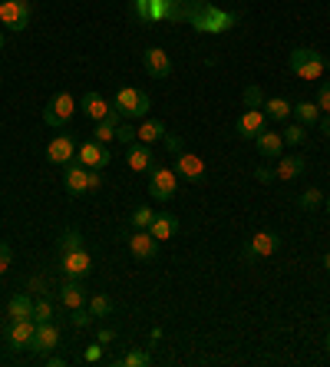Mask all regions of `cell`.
<instances>
[{"label": "cell", "mask_w": 330, "mask_h": 367, "mask_svg": "<svg viewBox=\"0 0 330 367\" xmlns=\"http://www.w3.org/2000/svg\"><path fill=\"white\" fill-rule=\"evenodd\" d=\"M63 186L70 195H83V192H96L102 186V176L100 169H86V165H79L77 159L70 165H63Z\"/></svg>", "instance_id": "1"}, {"label": "cell", "mask_w": 330, "mask_h": 367, "mask_svg": "<svg viewBox=\"0 0 330 367\" xmlns=\"http://www.w3.org/2000/svg\"><path fill=\"white\" fill-rule=\"evenodd\" d=\"M288 66H291V73H297L301 80H320L324 70H330V60H324V57H320L317 50H311V47H297V50H291Z\"/></svg>", "instance_id": "2"}, {"label": "cell", "mask_w": 330, "mask_h": 367, "mask_svg": "<svg viewBox=\"0 0 330 367\" xmlns=\"http://www.w3.org/2000/svg\"><path fill=\"white\" fill-rule=\"evenodd\" d=\"M113 106L119 110L123 119H139V116L149 113L152 103H149V93H142V89H136V87H123L119 93H116Z\"/></svg>", "instance_id": "3"}, {"label": "cell", "mask_w": 330, "mask_h": 367, "mask_svg": "<svg viewBox=\"0 0 330 367\" xmlns=\"http://www.w3.org/2000/svg\"><path fill=\"white\" fill-rule=\"evenodd\" d=\"M178 192V172L175 169H168V165H152L149 169V195L159 199V202H168V199H175Z\"/></svg>", "instance_id": "4"}, {"label": "cell", "mask_w": 330, "mask_h": 367, "mask_svg": "<svg viewBox=\"0 0 330 367\" xmlns=\"http://www.w3.org/2000/svg\"><path fill=\"white\" fill-rule=\"evenodd\" d=\"M73 113H77V100H73V93L60 89V93L47 103V110H43V123L53 126V129H60V126H66V123L73 119Z\"/></svg>", "instance_id": "5"}, {"label": "cell", "mask_w": 330, "mask_h": 367, "mask_svg": "<svg viewBox=\"0 0 330 367\" xmlns=\"http://www.w3.org/2000/svg\"><path fill=\"white\" fill-rule=\"evenodd\" d=\"M33 17V3L30 0H0V24L10 27V30H26Z\"/></svg>", "instance_id": "6"}, {"label": "cell", "mask_w": 330, "mask_h": 367, "mask_svg": "<svg viewBox=\"0 0 330 367\" xmlns=\"http://www.w3.org/2000/svg\"><path fill=\"white\" fill-rule=\"evenodd\" d=\"M77 163L86 165V169H106V165L113 163V152L106 149L102 142L86 140L83 146H77Z\"/></svg>", "instance_id": "7"}, {"label": "cell", "mask_w": 330, "mask_h": 367, "mask_svg": "<svg viewBox=\"0 0 330 367\" xmlns=\"http://www.w3.org/2000/svg\"><path fill=\"white\" fill-rule=\"evenodd\" d=\"M129 252H132V258H139V262H152L155 255H159V239H152L149 228H136L129 235Z\"/></svg>", "instance_id": "8"}, {"label": "cell", "mask_w": 330, "mask_h": 367, "mask_svg": "<svg viewBox=\"0 0 330 367\" xmlns=\"http://www.w3.org/2000/svg\"><path fill=\"white\" fill-rule=\"evenodd\" d=\"M278 248H281V239L274 232H258L242 255H244V262H251V258H271Z\"/></svg>", "instance_id": "9"}, {"label": "cell", "mask_w": 330, "mask_h": 367, "mask_svg": "<svg viewBox=\"0 0 330 367\" xmlns=\"http://www.w3.org/2000/svg\"><path fill=\"white\" fill-rule=\"evenodd\" d=\"M235 129H238V136H242V140H258V136L267 129V116L261 113V110H244V113L238 116Z\"/></svg>", "instance_id": "10"}, {"label": "cell", "mask_w": 330, "mask_h": 367, "mask_svg": "<svg viewBox=\"0 0 330 367\" xmlns=\"http://www.w3.org/2000/svg\"><path fill=\"white\" fill-rule=\"evenodd\" d=\"M60 262H63V275L66 278H86L89 271H93V258H89L86 248H77V252L70 255H60Z\"/></svg>", "instance_id": "11"}, {"label": "cell", "mask_w": 330, "mask_h": 367, "mask_svg": "<svg viewBox=\"0 0 330 367\" xmlns=\"http://www.w3.org/2000/svg\"><path fill=\"white\" fill-rule=\"evenodd\" d=\"M175 172L189 182H202L205 179V159L195 152H178L175 156Z\"/></svg>", "instance_id": "12"}, {"label": "cell", "mask_w": 330, "mask_h": 367, "mask_svg": "<svg viewBox=\"0 0 330 367\" xmlns=\"http://www.w3.org/2000/svg\"><path fill=\"white\" fill-rule=\"evenodd\" d=\"M33 334H37V321H10L7 328V344L13 351H24L33 344Z\"/></svg>", "instance_id": "13"}, {"label": "cell", "mask_w": 330, "mask_h": 367, "mask_svg": "<svg viewBox=\"0 0 330 367\" xmlns=\"http://www.w3.org/2000/svg\"><path fill=\"white\" fill-rule=\"evenodd\" d=\"M47 159H50L53 165H70L73 159H77V142L70 140V136H56V140H50V146H47Z\"/></svg>", "instance_id": "14"}, {"label": "cell", "mask_w": 330, "mask_h": 367, "mask_svg": "<svg viewBox=\"0 0 330 367\" xmlns=\"http://www.w3.org/2000/svg\"><path fill=\"white\" fill-rule=\"evenodd\" d=\"M142 63H146L149 76H155V80H165V76L172 73V60H168V53L162 47H149V50L142 53Z\"/></svg>", "instance_id": "15"}, {"label": "cell", "mask_w": 330, "mask_h": 367, "mask_svg": "<svg viewBox=\"0 0 330 367\" xmlns=\"http://www.w3.org/2000/svg\"><path fill=\"white\" fill-rule=\"evenodd\" d=\"M60 344V331L53 328V321H43V324H37V334H33V354H50L53 347Z\"/></svg>", "instance_id": "16"}, {"label": "cell", "mask_w": 330, "mask_h": 367, "mask_svg": "<svg viewBox=\"0 0 330 367\" xmlns=\"http://www.w3.org/2000/svg\"><path fill=\"white\" fill-rule=\"evenodd\" d=\"M79 110H83L93 123H100V119H106V116L113 113V103L106 100V96H100V93H86V96L79 100Z\"/></svg>", "instance_id": "17"}, {"label": "cell", "mask_w": 330, "mask_h": 367, "mask_svg": "<svg viewBox=\"0 0 330 367\" xmlns=\"http://www.w3.org/2000/svg\"><path fill=\"white\" fill-rule=\"evenodd\" d=\"M126 163H129V169H132V172H149V169H152V149H149V146H146V142H129V156H126Z\"/></svg>", "instance_id": "18"}, {"label": "cell", "mask_w": 330, "mask_h": 367, "mask_svg": "<svg viewBox=\"0 0 330 367\" xmlns=\"http://www.w3.org/2000/svg\"><path fill=\"white\" fill-rule=\"evenodd\" d=\"M60 304H63V308H70V311L86 304V292H83L79 278H70V281H63V285H60Z\"/></svg>", "instance_id": "19"}, {"label": "cell", "mask_w": 330, "mask_h": 367, "mask_svg": "<svg viewBox=\"0 0 330 367\" xmlns=\"http://www.w3.org/2000/svg\"><path fill=\"white\" fill-rule=\"evenodd\" d=\"M119 123H123V116H119V110L113 106V113L96 123V133H93V140L102 142V146H109V142L116 140V129H119Z\"/></svg>", "instance_id": "20"}, {"label": "cell", "mask_w": 330, "mask_h": 367, "mask_svg": "<svg viewBox=\"0 0 330 367\" xmlns=\"http://www.w3.org/2000/svg\"><path fill=\"white\" fill-rule=\"evenodd\" d=\"M304 169H307V163L301 159V156H284V159L278 163V169H274V179H284V182H291V179L304 176Z\"/></svg>", "instance_id": "21"}, {"label": "cell", "mask_w": 330, "mask_h": 367, "mask_svg": "<svg viewBox=\"0 0 330 367\" xmlns=\"http://www.w3.org/2000/svg\"><path fill=\"white\" fill-rule=\"evenodd\" d=\"M7 317L10 321H33V301L30 294H13L7 304Z\"/></svg>", "instance_id": "22"}, {"label": "cell", "mask_w": 330, "mask_h": 367, "mask_svg": "<svg viewBox=\"0 0 330 367\" xmlns=\"http://www.w3.org/2000/svg\"><path fill=\"white\" fill-rule=\"evenodd\" d=\"M258 152H261V156H265V159H281V149H284V140H281V133H261V136H258Z\"/></svg>", "instance_id": "23"}, {"label": "cell", "mask_w": 330, "mask_h": 367, "mask_svg": "<svg viewBox=\"0 0 330 367\" xmlns=\"http://www.w3.org/2000/svg\"><path fill=\"white\" fill-rule=\"evenodd\" d=\"M228 24H235V17H221V13H215V10L195 13V27H198V30H228Z\"/></svg>", "instance_id": "24"}, {"label": "cell", "mask_w": 330, "mask_h": 367, "mask_svg": "<svg viewBox=\"0 0 330 367\" xmlns=\"http://www.w3.org/2000/svg\"><path fill=\"white\" fill-rule=\"evenodd\" d=\"M136 140L146 142V146H152V142L165 140V123H159V119H146V123H139V129H136Z\"/></svg>", "instance_id": "25"}, {"label": "cell", "mask_w": 330, "mask_h": 367, "mask_svg": "<svg viewBox=\"0 0 330 367\" xmlns=\"http://www.w3.org/2000/svg\"><path fill=\"white\" fill-rule=\"evenodd\" d=\"M149 232H152V239L168 241V239H175L178 222H175L172 216H155V218H152V225H149Z\"/></svg>", "instance_id": "26"}, {"label": "cell", "mask_w": 330, "mask_h": 367, "mask_svg": "<svg viewBox=\"0 0 330 367\" xmlns=\"http://www.w3.org/2000/svg\"><path fill=\"white\" fill-rule=\"evenodd\" d=\"M291 110L294 106L284 100V96H271V100H265V106H261V113H265L267 119H288Z\"/></svg>", "instance_id": "27"}, {"label": "cell", "mask_w": 330, "mask_h": 367, "mask_svg": "<svg viewBox=\"0 0 330 367\" xmlns=\"http://www.w3.org/2000/svg\"><path fill=\"white\" fill-rule=\"evenodd\" d=\"M294 116H297V123H304V126H314V123H320V106L317 103H297L291 110Z\"/></svg>", "instance_id": "28"}, {"label": "cell", "mask_w": 330, "mask_h": 367, "mask_svg": "<svg viewBox=\"0 0 330 367\" xmlns=\"http://www.w3.org/2000/svg\"><path fill=\"white\" fill-rule=\"evenodd\" d=\"M77 248H83V235H79L77 228H70V232H63V235H60V241H56V252L70 255V252H77Z\"/></svg>", "instance_id": "29"}, {"label": "cell", "mask_w": 330, "mask_h": 367, "mask_svg": "<svg viewBox=\"0 0 330 367\" xmlns=\"http://www.w3.org/2000/svg\"><path fill=\"white\" fill-rule=\"evenodd\" d=\"M281 140L288 142V146H304L307 142V126L304 123H291V126H284Z\"/></svg>", "instance_id": "30"}, {"label": "cell", "mask_w": 330, "mask_h": 367, "mask_svg": "<svg viewBox=\"0 0 330 367\" xmlns=\"http://www.w3.org/2000/svg\"><path fill=\"white\" fill-rule=\"evenodd\" d=\"M155 212L149 209V205H139V209H132V216H129V222H132V228H149L152 225Z\"/></svg>", "instance_id": "31"}, {"label": "cell", "mask_w": 330, "mask_h": 367, "mask_svg": "<svg viewBox=\"0 0 330 367\" xmlns=\"http://www.w3.org/2000/svg\"><path fill=\"white\" fill-rule=\"evenodd\" d=\"M50 317H53L50 298H47V294H40V301L33 304V321H37V324H43V321H50Z\"/></svg>", "instance_id": "32"}, {"label": "cell", "mask_w": 330, "mask_h": 367, "mask_svg": "<svg viewBox=\"0 0 330 367\" xmlns=\"http://www.w3.org/2000/svg\"><path fill=\"white\" fill-rule=\"evenodd\" d=\"M89 311H93V317H106L113 311V301H109L106 294H96V298L89 301Z\"/></svg>", "instance_id": "33"}, {"label": "cell", "mask_w": 330, "mask_h": 367, "mask_svg": "<svg viewBox=\"0 0 330 367\" xmlns=\"http://www.w3.org/2000/svg\"><path fill=\"white\" fill-rule=\"evenodd\" d=\"M149 361H152V357L146 354V351H139V347H136V351L123 354V361H119V364H123V367H146Z\"/></svg>", "instance_id": "34"}, {"label": "cell", "mask_w": 330, "mask_h": 367, "mask_svg": "<svg viewBox=\"0 0 330 367\" xmlns=\"http://www.w3.org/2000/svg\"><path fill=\"white\" fill-rule=\"evenodd\" d=\"M320 205H324V195H320L317 189H307L304 195H301V209H304V212H314Z\"/></svg>", "instance_id": "35"}, {"label": "cell", "mask_w": 330, "mask_h": 367, "mask_svg": "<svg viewBox=\"0 0 330 367\" xmlns=\"http://www.w3.org/2000/svg\"><path fill=\"white\" fill-rule=\"evenodd\" d=\"M244 106H248V110H261V106H265V93L258 87H248L244 89Z\"/></svg>", "instance_id": "36"}, {"label": "cell", "mask_w": 330, "mask_h": 367, "mask_svg": "<svg viewBox=\"0 0 330 367\" xmlns=\"http://www.w3.org/2000/svg\"><path fill=\"white\" fill-rule=\"evenodd\" d=\"M96 317H93V311L89 308H73V328H89Z\"/></svg>", "instance_id": "37"}, {"label": "cell", "mask_w": 330, "mask_h": 367, "mask_svg": "<svg viewBox=\"0 0 330 367\" xmlns=\"http://www.w3.org/2000/svg\"><path fill=\"white\" fill-rule=\"evenodd\" d=\"M10 262H13V248L7 245V241H0V275H7Z\"/></svg>", "instance_id": "38"}, {"label": "cell", "mask_w": 330, "mask_h": 367, "mask_svg": "<svg viewBox=\"0 0 330 367\" xmlns=\"http://www.w3.org/2000/svg\"><path fill=\"white\" fill-rule=\"evenodd\" d=\"M116 140H119V142H136V129L126 126V123H119V129H116Z\"/></svg>", "instance_id": "39"}, {"label": "cell", "mask_w": 330, "mask_h": 367, "mask_svg": "<svg viewBox=\"0 0 330 367\" xmlns=\"http://www.w3.org/2000/svg\"><path fill=\"white\" fill-rule=\"evenodd\" d=\"M317 106H320V113H330V83H324V87H320Z\"/></svg>", "instance_id": "40"}, {"label": "cell", "mask_w": 330, "mask_h": 367, "mask_svg": "<svg viewBox=\"0 0 330 367\" xmlns=\"http://www.w3.org/2000/svg\"><path fill=\"white\" fill-rule=\"evenodd\" d=\"M86 361H89V364L102 361V344H93V347H86Z\"/></svg>", "instance_id": "41"}, {"label": "cell", "mask_w": 330, "mask_h": 367, "mask_svg": "<svg viewBox=\"0 0 330 367\" xmlns=\"http://www.w3.org/2000/svg\"><path fill=\"white\" fill-rule=\"evenodd\" d=\"M96 341H100V344L116 341V331H113V328H100V334H96Z\"/></svg>", "instance_id": "42"}, {"label": "cell", "mask_w": 330, "mask_h": 367, "mask_svg": "<svg viewBox=\"0 0 330 367\" xmlns=\"http://www.w3.org/2000/svg\"><path fill=\"white\" fill-rule=\"evenodd\" d=\"M30 292H37V294H50V292H47V281H43V278H30Z\"/></svg>", "instance_id": "43"}, {"label": "cell", "mask_w": 330, "mask_h": 367, "mask_svg": "<svg viewBox=\"0 0 330 367\" xmlns=\"http://www.w3.org/2000/svg\"><path fill=\"white\" fill-rule=\"evenodd\" d=\"M254 176H258V182H271V179H274V169H258Z\"/></svg>", "instance_id": "44"}, {"label": "cell", "mask_w": 330, "mask_h": 367, "mask_svg": "<svg viewBox=\"0 0 330 367\" xmlns=\"http://www.w3.org/2000/svg\"><path fill=\"white\" fill-rule=\"evenodd\" d=\"M165 146H168V149L175 152V156H178V152H182V142H178L175 136H165Z\"/></svg>", "instance_id": "45"}, {"label": "cell", "mask_w": 330, "mask_h": 367, "mask_svg": "<svg viewBox=\"0 0 330 367\" xmlns=\"http://www.w3.org/2000/svg\"><path fill=\"white\" fill-rule=\"evenodd\" d=\"M320 129H324V136L330 140V113H327V116H320Z\"/></svg>", "instance_id": "46"}, {"label": "cell", "mask_w": 330, "mask_h": 367, "mask_svg": "<svg viewBox=\"0 0 330 367\" xmlns=\"http://www.w3.org/2000/svg\"><path fill=\"white\" fill-rule=\"evenodd\" d=\"M324 268H327V271H330V252L324 255Z\"/></svg>", "instance_id": "47"}, {"label": "cell", "mask_w": 330, "mask_h": 367, "mask_svg": "<svg viewBox=\"0 0 330 367\" xmlns=\"http://www.w3.org/2000/svg\"><path fill=\"white\" fill-rule=\"evenodd\" d=\"M0 50H3V33H0Z\"/></svg>", "instance_id": "48"}, {"label": "cell", "mask_w": 330, "mask_h": 367, "mask_svg": "<svg viewBox=\"0 0 330 367\" xmlns=\"http://www.w3.org/2000/svg\"><path fill=\"white\" fill-rule=\"evenodd\" d=\"M327 351H330V331H327Z\"/></svg>", "instance_id": "49"}, {"label": "cell", "mask_w": 330, "mask_h": 367, "mask_svg": "<svg viewBox=\"0 0 330 367\" xmlns=\"http://www.w3.org/2000/svg\"><path fill=\"white\" fill-rule=\"evenodd\" d=\"M327 212H330V199H327Z\"/></svg>", "instance_id": "50"}]
</instances>
